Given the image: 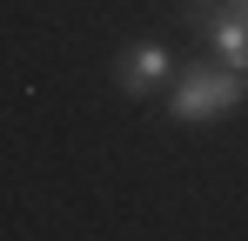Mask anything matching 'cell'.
<instances>
[{
    "label": "cell",
    "mask_w": 248,
    "mask_h": 241,
    "mask_svg": "<svg viewBox=\"0 0 248 241\" xmlns=\"http://www.w3.org/2000/svg\"><path fill=\"white\" fill-rule=\"evenodd\" d=\"M242 94H248V74L221 67V60H215V67H181V74H174V94H168V114L188 120V127H202V120L235 114Z\"/></svg>",
    "instance_id": "6da1fadb"
},
{
    "label": "cell",
    "mask_w": 248,
    "mask_h": 241,
    "mask_svg": "<svg viewBox=\"0 0 248 241\" xmlns=\"http://www.w3.org/2000/svg\"><path fill=\"white\" fill-rule=\"evenodd\" d=\"M208 47L221 67L248 74V0H215L208 7Z\"/></svg>",
    "instance_id": "7a4b0ae2"
},
{
    "label": "cell",
    "mask_w": 248,
    "mask_h": 241,
    "mask_svg": "<svg viewBox=\"0 0 248 241\" xmlns=\"http://www.w3.org/2000/svg\"><path fill=\"white\" fill-rule=\"evenodd\" d=\"M168 74H174V54H168L161 40H134V47L114 54V80H121V94H155Z\"/></svg>",
    "instance_id": "3957f363"
},
{
    "label": "cell",
    "mask_w": 248,
    "mask_h": 241,
    "mask_svg": "<svg viewBox=\"0 0 248 241\" xmlns=\"http://www.w3.org/2000/svg\"><path fill=\"white\" fill-rule=\"evenodd\" d=\"M188 7H195V14H208V7H215V0H188Z\"/></svg>",
    "instance_id": "277c9868"
}]
</instances>
